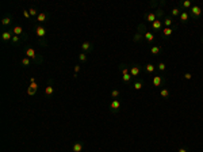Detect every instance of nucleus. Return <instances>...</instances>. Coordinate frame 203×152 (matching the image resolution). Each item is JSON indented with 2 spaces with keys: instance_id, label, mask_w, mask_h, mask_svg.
<instances>
[{
  "instance_id": "obj_31",
  "label": "nucleus",
  "mask_w": 203,
  "mask_h": 152,
  "mask_svg": "<svg viewBox=\"0 0 203 152\" xmlns=\"http://www.w3.org/2000/svg\"><path fill=\"white\" fill-rule=\"evenodd\" d=\"M156 68L160 71V72H165V69H167V65L164 63H157V65H156Z\"/></svg>"
},
{
  "instance_id": "obj_29",
  "label": "nucleus",
  "mask_w": 203,
  "mask_h": 152,
  "mask_svg": "<svg viewBox=\"0 0 203 152\" xmlns=\"http://www.w3.org/2000/svg\"><path fill=\"white\" fill-rule=\"evenodd\" d=\"M183 11L179 8V7H175L173 10L171 11V16H180V14H182Z\"/></svg>"
},
{
  "instance_id": "obj_30",
  "label": "nucleus",
  "mask_w": 203,
  "mask_h": 152,
  "mask_svg": "<svg viewBox=\"0 0 203 152\" xmlns=\"http://www.w3.org/2000/svg\"><path fill=\"white\" fill-rule=\"evenodd\" d=\"M37 90H38V87H33L31 84H30V86H29V88H27V94L29 95H35Z\"/></svg>"
},
{
  "instance_id": "obj_39",
  "label": "nucleus",
  "mask_w": 203,
  "mask_h": 152,
  "mask_svg": "<svg viewBox=\"0 0 203 152\" xmlns=\"http://www.w3.org/2000/svg\"><path fill=\"white\" fill-rule=\"evenodd\" d=\"M79 72H80V65H75V75H73V76H75V78H77Z\"/></svg>"
},
{
  "instance_id": "obj_23",
  "label": "nucleus",
  "mask_w": 203,
  "mask_h": 152,
  "mask_svg": "<svg viewBox=\"0 0 203 152\" xmlns=\"http://www.w3.org/2000/svg\"><path fill=\"white\" fill-rule=\"evenodd\" d=\"M12 33H14V35H19V37H22L25 33H23V29H22L21 26H14L12 27Z\"/></svg>"
},
{
  "instance_id": "obj_3",
  "label": "nucleus",
  "mask_w": 203,
  "mask_h": 152,
  "mask_svg": "<svg viewBox=\"0 0 203 152\" xmlns=\"http://www.w3.org/2000/svg\"><path fill=\"white\" fill-rule=\"evenodd\" d=\"M190 12V16L192 18V19H199L200 16H202V8L199 7V5H192L191 7V10L188 11Z\"/></svg>"
},
{
  "instance_id": "obj_2",
  "label": "nucleus",
  "mask_w": 203,
  "mask_h": 152,
  "mask_svg": "<svg viewBox=\"0 0 203 152\" xmlns=\"http://www.w3.org/2000/svg\"><path fill=\"white\" fill-rule=\"evenodd\" d=\"M141 71H142V68H141L140 64H131L130 67H129V72H130V75L133 76V79L138 78L141 74Z\"/></svg>"
},
{
  "instance_id": "obj_41",
  "label": "nucleus",
  "mask_w": 203,
  "mask_h": 152,
  "mask_svg": "<svg viewBox=\"0 0 203 152\" xmlns=\"http://www.w3.org/2000/svg\"><path fill=\"white\" fill-rule=\"evenodd\" d=\"M177 152H188V151L186 149V148H183V147H182V148H179V151H177Z\"/></svg>"
},
{
  "instance_id": "obj_37",
  "label": "nucleus",
  "mask_w": 203,
  "mask_h": 152,
  "mask_svg": "<svg viewBox=\"0 0 203 152\" xmlns=\"http://www.w3.org/2000/svg\"><path fill=\"white\" fill-rule=\"evenodd\" d=\"M42 61H43V57H42L41 54H38V56H37V58L33 61V63H34V64H41Z\"/></svg>"
},
{
  "instance_id": "obj_20",
  "label": "nucleus",
  "mask_w": 203,
  "mask_h": 152,
  "mask_svg": "<svg viewBox=\"0 0 203 152\" xmlns=\"http://www.w3.org/2000/svg\"><path fill=\"white\" fill-rule=\"evenodd\" d=\"M161 50H162V48L160 46V45H153V46L150 48V54H153V56H157V54H160L161 53Z\"/></svg>"
},
{
  "instance_id": "obj_9",
  "label": "nucleus",
  "mask_w": 203,
  "mask_h": 152,
  "mask_svg": "<svg viewBox=\"0 0 203 152\" xmlns=\"http://www.w3.org/2000/svg\"><path fill=\"white\" fill-rule=\"evenodd\" d=\"M25 54H26V57H29L31 61H34L37 58V56H38L34 48H26V49H25Z\"/></svg>"
},
{
  "instance_id": "obj_6",
  "label": "nucleus",
  "mask_w": 203,
  "mask_h": 152,
  "mask_svg": "<svg viewBox=\"0 0 203 152\" xmlns=\"http://www.w3.org/2000/svg\"><path fill=\"white\" fill-rule=\"evenodd\" d=\"M119 110H120L119 99H112L111 103H110V111H111L112 114H116V113H119Z\"/></svg>"
},
{
  "instance_id": "obj_8",
  "label": "nucleus",
  "mask_w": 203,
  "mask_h": 152,
  "mask_svg": "<svg viewBox=\"0 0 203 152\" xmlns=\"http://www.w3.org/2000/svg\"><path fill=\"white\" fill-rule=\"evenodd\" d=\"M131 87H133V90H134V91H140V90H142V87H144V79H141V78L133 79Z\"/></svg>"
},
{
  "instance_id": "obj_17",
  "label": "nucleus",
  "mask_w": 203,
  "mask_h": 152,
  "mask_svg": "<svg viewBox=\"0 0 203 152\" xmlns=\"http://www.w3.org/2000/svg\"><path fill=\"white\" fill-rule=\"evenodd\" d=\"M179 19H180V22H182V23H187V22L191 19L190 12H188V11H183L182 14H180V16H179Z\"/></svg>"
},
{
  "instance_id": "obj_32",
  "label": "nucleus",
  "mask_w": 203,
  "mask_h": 152,
  "mask_svg": "<svg viewBox=\"0 0 203 152\" xmlns=\"http://www.w3.org/2000/svg\"><path fill=\"white\" fill-rule=\"evenodd\" d=\"M146 31H148V30H146L145 23H141V25H138V33H140V34H145Z\"/></svg>"
},
{
  "instance_id": "obj_38",
  "label": "nucleus",
  "mask_w": 203,
  "mask_h": 152,
  "mask_svg": "<svg viewBox=\"0 0 203 152\" xmlns=\"http://www.w3.org/2000/svg\"><path fill=\"white\" fill-rule=\"evenodd\" d=\"M23 16L26 18V19H30V12H29V10H23Z\"/></svg>"
},
{
  "instance_id": "obj_27",
  "label": "nucleus",
  "mask_w": 203,
  "mask_h": 152,
  "mask_svg": "<svg viewBox=\"0 0 203 152\" xmlns=\"http://www.w3.org/2000/svg\"><path fill=\"white\" fill-rule=\"evenodd\" d=\"M31 63H33V61L29 57H23V58H22V61H21V64L25 67V68H26V67H29V65H31Z\"/></svg>"
},
{
  "instance_id": "obj_40",
  "label": "nucleus",
  "mask_w": 203,
  "mask_h": 152,
  "mask_svg": "<svg viewBox=\"0 0 203 152\" xmlns=\"http://www.w3.org/2000/svg\"><path fill=\"white\" fill-rule=\"evenodd\" d=\"M184 79H186V80H191V79H192V75L190 74V72H187V74H184Z\"/></svg>"
},
{
  "instance_id": "obj_28",
  "label": "nucleus",
  "mask_w": 203,
  "mask_h": 152,
  "mask_svg": "<svg viewBox=\"0 0 203 152\" xmlns=\"http://www.w3.org/2000/svg\"><path fill=\"white\" fill-rule=\"evenodd\" d=\"M22 41H23V38H22V37H19V35H14V37H12V41H11V44H12V45H18V44H21Z\"/></svg>"
},
{
  "instance_id": "obj_16",
  "label": "nucleus",
  "mask_w": 203,
  "mask_h": 152,
  "mask_svg": "<svg viewBox=\"0 0 203 152\" xmlns=\"http://www.w3.org/2000/svg\"><path fill=\"white\" fill-rule=\"evenodd\" d=\"M160 96H161L162 99H168V98H171V90L168 88V87L161 88L160 90Z\"/></svg>"
},
{
  "instance_id": "obj_1",
  "label": "nucleus",
  "mask_w": 203,
  "mask_h": 152,
  "mask_svg": "<svg viewBox=\"0 0 203 152\" xmlns=\"http://www.w3.org/2000/svg\"><path fill=\"white\" fill-rule=\"evenodd\" d=\"M46 34L47 30L43 25H37L35 26V35L38 38V41H46Z\"/></svg>"
},
{
  "instance_id": "obj_5",
  "label": "nucleus",
  "mask_w": 203,
  "mask_h": 152,
  "mask_svg": "<svg viewBox=\"0 0 203 152\" xmlns=\"http://www.w3.org/2000/svg\"><path fill=\"white\" fill-rule=\"evenodd\" d=\"M177 29V26H173V27H164L161 30V37L164 38V40H168V38H171V35L173 34V31Z\"/></svg>"
},
{
  "instance_id": "obj_7",
  "label": "nucleus",
  "mask_w": 203,
  "mask_h": 152,
  "mask_svg": "<svg viewBox=\"0 0 203 152\" xmlns=\"http://www.w3.org/2000/svg\"><path fill=\"white\" fill-rule=\"evenodd\" d=\"M164 29V25H162L161 19H156V21L152 23L150 26V31H157V33H161V30Z\"/></svg>"
},
{
  "instance_id": "obj_10",
  "label": "nucleus",
  "mask_w": 203,
  "mask_h": 152,
  "mask_svg": "<svg viewBox=\"0 0 203 152\" xmlns=\"http://www.w3.org/2000/svg\"><path fill=\"white\" fill-rule=\"evenodd\" d=\"M177 7L180 8L182 11H190L191 10V7H192V3L190 1V0H184V1H179V4Z\"/></svg>"
},
{
  "instance_id": "obj_22",
  "label": "nucleus",
  "mask_w": 203,
  "mask_h": 152,
  "mask_svg": "<svg viewBox=\"0 0 203 152\" xmlns=\"http://www.w3.org/2000/svg\"><path fill=\"white\" fill-rule=\"evenodd\" d=\"M162 25H164V27H172V25H173L172 16H165L164 21H162Z\"/></svg>"
},
{
  "instance_id": "obj_24",
  "label": "nucleus",
  "mask_w": 203,
  "mask_h": 152,
  "mask_svg": "<svg viewBox=\"0 0 203 152\" xmlns=\"http://www.w3.org/2000/svg\"><path fill=\"white\" fill-rule=\"evenodd\" d=\"M122 80H123V83L125 84H130L131 80H133V76L130 75V72H127V74L122 75Z\"/></svg>"
},
{
  "instance_id": "obj_34",
  "label": "nucleus",
  "mask_w": 203,
  "mask_h": 152,
  "mask_svg": "<svg viewBox=\"0 0 203 152\" xmlns=\"http://www.w3.org/2000/svg\"><path fill=\"white\" fill-rule=\"evenodd\" d=\"M142 40H144V34H140V33H137L134 35V38H133L134 42H140V41H142Z\"/></svg>"
},
{
  "instance_id": "obj_26",
  "label": "nucleus",
  "mask_w": 203,
  "mask_h": 152,
  "mask_svg": "<svg viewBox=\"0 0 203 152\" xmlns=\"http://www.w3.org/2000/svg\"><path fill=\"white\" fill-rule=\"evenodd\" d=\"M119 71L122 72V75H125V74H127V72H129V67H127L125 63H120L119 64Z\"/></svg>"
},
{
  "instance_id": "obj_33",
  "label": "nucleus",
  "mask_w": 203,
  "mask_h": 152,
  "mask_svg": "<svg viewBox=\"0 0 203 152\" xmlns=\"http://www.w3.org/2000/svg\"><path fill=\"white\" fill-rule=\"evenodd\" d=\"M79 60H80L81 63H85V61L88 60V57H87V53H84V52L80 53V54H79Z\"/></svg>"
},
{
  "instance_id": "obj_12",
  "label": "nucleus",
  "mask_w": 203,
  "mask_h": 152,
  "mask_svg": "<svg viewBox=\"0 0 203 152\" xmlns=\"http://www.w3.org/2000/svg\"><path fill=\"white\" fill-rule=\"evenodd\" d=\"M54 94V87H53V80H49V84L45 87V95L46 96H52Z\"/></svg>"
},
{
  "instance_id": "obj_18",
  "label": "nucleus",
  "mask_w": 203,
  "mask_h": 152,
  "mask_svg": "<svg viewBox=\"0 0 203 152\" xmlns=\"http://www.w3.org/2000/svg\"><path fill=\"white\" fill-rule=\"evenodd\" d=\"M73 152H83L84 149V144L81 141H76L75 144H73V147H72Z\"/></svg>"
},
{
  "instance_id": "obj_11",
  "label": "nucleus",
  "mask_w": 203,
  "mask_h": 152,
  "mask_svg": "<svg viewBox=\"0 0 203 152\" xmlns=\"http://www.w3.org/2000/svg\"><path fill=\"white\" fill-rule=\"evenodd\" d=\"M12 37H14V33H12V30H11V31H10V30H8V31L5 30V31L1 33V40H3L4 42L12 41Z\"/></svg>"
},
{
  "instance_id": "obj_14",
  "label": "nucleus",
  "mask_w": 203,
  "mask_h": 152,
  "mask_svg": "<svg viewBox=\"0 0 203 152\" xmlns=\"http://www.w3.org/2000/svg\"><path fill=\"white\" fill-rule=\"evenodd\" d=\"M154 38L156 37H154V34H153L150 30H148V31L144 34V41L148 42V44H152V42L154 41Z\"/></svg>"
},
{
  "instance_id": "obj_15",
  "label": "nucleus",
  "mask_w": 203,
  "mask_h": 152,
  "mask_svg": "<svg viewBox=\"0 0 203 152\" xmlns=\"http://www.w3.org/2000/svg\"><path fill=\"white\" fill-rule=\"evenodd\" d=\"M81 49H83L84 53H89V52H92V49H94V45H92L91 42L85 41V42H83V44H81Z\"/></svg>"
},
{
  "instance_id": "obj_4",
  "label": "nucleus",
  "mask_w": 203,
  "mask_h": 152,
  "mask_svg": "<svg viewBox=\"0 0 203 152\" xmlns=\"http://www.w3.org/2000/svg\"><path fill=\"white\" fill-rule=\"evenodd\" d=\"M165 84V78L161 75H154L152 79V86L153 87H162Z\"/></svg>"
},
{
  "instance_id": "obj_21",
  "label": "nucleus",
  "mask_w": 203,
  "mask_h": 152,
  "mask_svg": "<svg viewBox=\"0 0 203 152\" xmlns=\"http://www.w3.org/2000/svg\"><path fill=\"white\" fill-rule=\"evenodd\" d=\"M144 69H145V72L146 74H153L154 71H156V65H153V64H150V63H148L144 67Z\"/></svg>"
},
{
  "instance_id": "obj_36",
  "label": "nucleus",
  "mask_w": 203,
  "mask_h": 152,
  "mask_svg": "<svg viewBox=\"0 0 203 152\" xmlns=\"http://www.w3.org/2000/svg\"><path fill=\"white\" fill-rule=\"evenodd\" d=\"M29 12H30V15H31V16H35V18L38 16V14H39L37 8H30V10H29Z\"/></svg>"
},
{
  "instance_id": "obj_25",
  "label": "nucleus",
  "mask_w": 203,
  "mask_h": 152,
  "mask_svg": "<svg viewBox=\"0 0 203 152\" xmlns=\"http://www.w3.org/2000/svg\"><path fill=\"white\" fill-rule=\"evenodd\" d=\"M11 22H12L11 16H4V18L1 19V25H3L4 27H7V26H10L11 25Z\"/></svg>"
},
{
  "instance_id": "obj_35",
  "label": "nucleus",
  "mask_w": 203,
  "mask_h": 152,
  "mask_svg": "<svg viewBox=\"0 0 203 152\" xmlns=\"http://www.w3.org/2000/svg\"><path fill=\"white\" fill-rule=\"evenodd\" d=\"M119 95H120L119 90H112V91H111V98H114V99H118Z\"/></svg>"
},
{
  "instance_id": "obj_13",
  "label": "nucleus",
  "mask_w": 203,
  "mask_h": 152,
  "mask_svg": "<svg viewBox=\"0 0 203 152\" xmlns=\"http://www.w3.org/2000/svg\"><path fill=\"white\" fill-rule=\"evenodd\" d=\"M144 19H145L146 22H150V23H153V22L157 19L156 12H145V14H144Z\"/></svg>"
},
{
  "instance_id": "obj_19",
  "label": "nucleus",
  "mask_w": 203,
  "mask_h": 152,
  "mask_svg": "<svg viewBox=\"0 0 203 152\" xmlns=\"http://www.w3.org/2000/svg\"><path fill=\"white\" fill-rule=\"evenodd\" d=\"M35 19H37V22H39V25H42V23H45L47 21V14L46 12H39Z\"/></svg>"
}]
</instances>
